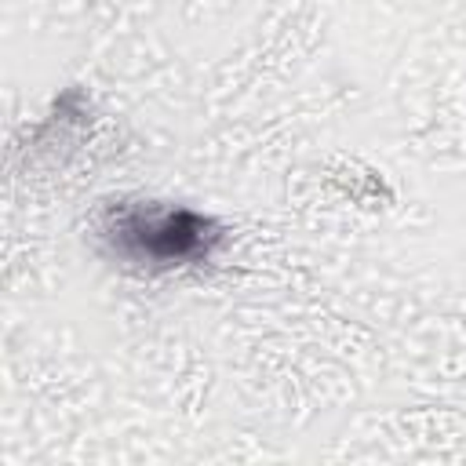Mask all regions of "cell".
<instances>
[{"label":"cell","instance_id":"cell-1","mask_svg":"<svg viewBox=\"0 0 466 466\" xmlns=\"http://www.w3.org/2000/svg\"><path fill=\"white\" fill-rule=\"evenodd\" d=\"M208 222L189 211H167V208H146V211H124L113 226V240L127 244L135 258H149L160 266L182 262L197 251H208Z\"/></svg>","mask_w":466,"mask_h":466}]
</instances>
